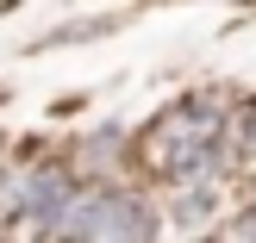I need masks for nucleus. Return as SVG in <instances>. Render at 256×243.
<instances>
[{
	"label": "nucleus",
	"instance_id": "nucleus-3",
	"mask_svg": "<svg viewBox=\"0 0 256 243\" xmlns=\"http://www.w3.org/2000/svg\"><path fill=\"white\" fill-rule=\"evenodd\" d=\"M232 237H256V212H244V219H232Z\"/></svg>",
	"mask_w": 256,
	"mask_h": 243
},
{
	"label": "nucleus",
	"instance_id": "nucleus-2",
	"mask_svg": "<svg viewBox=\"0 0 256 243\" xmlns=\"http://www.w3.org/2000/svg\"><path fill=\"white\" fill-rule=\"evenodd\" d=\"M238 156H256V100H250V119H244V137H238Z\"/></svg>",
	"mask_w": 256,
	"mask_h": 243
},
{
	"label": "nucleus",
	"instance_id": "nucleus-1",
	"mask_svg": "<svg viewBox=\"0 0 256 243\" xmlns=\"http://www.w3.org/2000/svg\"><path fill=\"white\" fill-rule=\"evenodd\" d=\"M212 206H219V200H212V175L206 181H182V194H175V225H182V231H200V225L212 219Z\"/></svg>",
	"mask_w": 256,
	"mask_h": 243
}]
</instances>
